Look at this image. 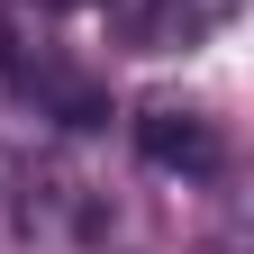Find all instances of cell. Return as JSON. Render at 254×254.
I'll return each mask as SVG.
<instances>
[{
    "instance_id": "4",
    "label": "cell",
    "mask_w": 254,
    "mask_h": 254,
    "mask_svg": "<svg viewBox=\"0 0 254 254\" xmlns=\"http://www.w3.org/2000/svg\"><path fill=\"white\" fill-rule=\"evenodd\" d=\"M18 236H27V164L0 145V254H9Z\"/></svg>"
},
{
    "instance_id": "2",
    "label": "cell",
    "mask_w": 254,
    "mask_h": 254,
    "mask_svg": "<svg viewBox=\"0 0 254 254\" xmlns=\"http://www.w3.org/2000/svg\"><path fill=\"white\" fill-rule=\"evenodd\" d=\"M109 27H118V46H136V55H182V46H200L218 18H227V0H100Z\"/></svg>"
},
{
    "instance_id": "3",
    "label": "cell",
    "mask_w": 254,
    "mask_h": 254,
    "mask_svg": "<svg viewBox=\"0 0 254 254\" xmlns=\"http://www.w3.org/2000/svg\"><path fill=\"white\" fill-rule=\"evenodd\" d=\"M136 154L145 164H164V173H218V127L200 118V109H182V100H154L145 118H136Z\"/></svg>"
},
{
    "instance_id": "5",
    "label": "cell",
    "mask_w": 254,
    "mask_h": 254,
    "mask_svg": "<svg viewBox=\"0 0 254 254\" xmlns=\"http://www.w3.org/2000/svg\"><path fill=\"white\" fill-rule=\"evenodd\" d=\"M37 9H82V0H37Z\"/></svg>"
},
{
    "instance_id": "1",
    "label": "cell",
    "mask_w": 254,
    "mask_h": 254,
    "mask_svg": "<svg viewBox=\"0 0 254 254\" xmlns=\"http://www.w3.org/2000/svg\"><path fill=\"white\" fill-rule=\"evenodd\" d=\"M0 73H9L18 100H37V118H64L82 136V127H109V82L82 73L73 55H55L46 37H27V27H0Z\"/></svg>"
}]
</instances>
